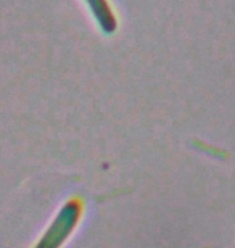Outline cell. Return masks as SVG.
<instances>
[{"label": "cell", "instance_id": "1", "mask_svg": "<svg viewBox=\"0 0 235 248\" xmlns=\"http://www.w3.org/2000/svg\"><path fill=\"white\" fill-rule=\"evenodd\" d=\"M79 213L81 208L76 202H69L66 203L57 217L52 221V224L48 226V229L46 231V234L41 237L39 244L34 248H60L64 240L68 239V235L71 234L74 226L78 224L79 219Z\"/></svg>", "mask_w": 235, "mask_h": 248}]
</instances>
